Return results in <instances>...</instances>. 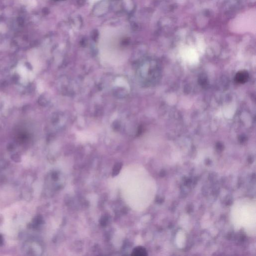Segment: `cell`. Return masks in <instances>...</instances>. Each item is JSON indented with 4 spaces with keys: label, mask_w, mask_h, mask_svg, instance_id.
<instances>
[{
    "label": "cell",
    "mask_w": 256,
    "mask_h": 256,
    "mask_svg": "<svg viewBox=\"0 0 256 256\" xmlns=\"http://www.w3.org/2000/svg\"><path fill=\"white\" fill-rule=\"evenodd\" d=\"M122 164L121 163H117L114 167L113 171V175L116 176L119 173L121 169Z\"/></svg>",
    "instance_id": "obj_4"
},
{
    "label": "cell",
    "mask_w": 256,
    "mask_h": 256,
    "mask_svg": "<svg viewBox=\"0 0 256 256\" xmlns=\"http://www.w3.org/2000/svg\"><path fill=\"white\" fill-rule=\"evenodd\" d=\"M146 255V251L143 247H138L135 248L132 255L133 256H145Z\"/></svg>",
    "instance_id": "obj_3"
},
{
    "label": "cell",
    "mask_w": 256,
    "mask_h": 256,
    "mask_svg": "<svg viewBox=\"0 0 256 256\" xmlns=\"http://www.w3.org/2000/svg\"><path fill=\"white\" fill-rule=\"evenodd\" d=\"M230 219L236 230L243 229L247 235L255 236L256 232V203L255 200L242 198L232 206Z\"/></svg>",
    "instance_id": "obj_1"
},
{
    "label": "cell",
    "mask_w": 256,
    "mask_h": 256,
    "mask_svg": "<svg viewBox=\"0 0 256 256\" xmlns=\"http://www.w3.org/2000/svg\"><path fill=\"white\" fill-rule=\"evenodd\" d=\"M249 73L246 71H242L238 73L235 77V82L237 83L244 84L248 80Z\"/></svg>",
    "instance_id": "obj_2"
}]
</instances>
